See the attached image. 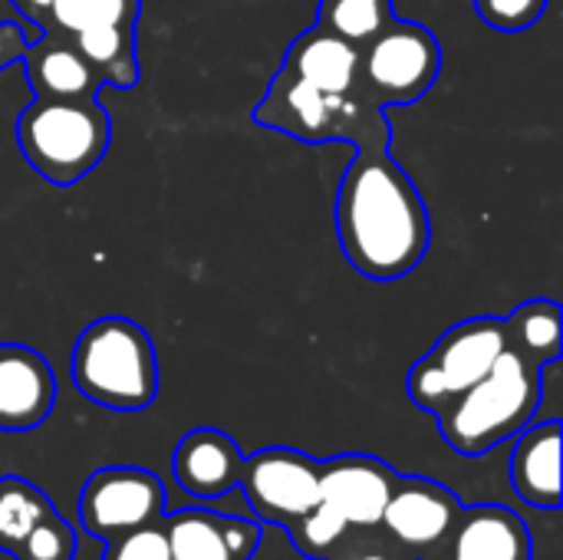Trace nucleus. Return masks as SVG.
Instances as JSON below:
<instances>
[{"mask_svg":"<svg viewBox=\"0 0 563 560\" xmlns=\"http://www.w3.org/2000/svg\"><path fill=\"white\" fill-rule=\"evenodd\" d=\"M336 231L346 261L369 281H399L429 251V215L409 175L386 149H360L350 162L340 198Z\"/></svg>","mask_w":563,"mask_h":560,"instance_id":"1","label":"nucleus"},{"mask_svg":"<svg viewBox=\"0 0 563 560\" xmlns=\"http://www.w3.org/2000/svg\"><path fill=\"white\" fill-rule=\"evenodd\" d=\"M541 393V366L508 347L478 383L435 413L439 432L459 455H485L531 426Z\"/></svg>","mask_w":563,"mask_h":560,"instance_id":"2","label":"nucleus"},{"mask_svg":"<svg viewBox=\"0 0 563 560\" xmlns=\"http://www.w3.org/2000/svg\"><path fill=\"white\" fill-rule=\"evenodd\" d=\"M73 383L102 409H148L158 393V363L148 333L125 317L92 320L73 347Z\"/></svg>","mask_w":563,"mask_h":560,"instance_id":"3","label":"nucleus"},{"mask_svg":"<svg viewBox=\"0 0 563 560\" xmlns=\"http://www.w3.org/2000/svg\"><path fill=\"white\" fill-rule=\"evenodd\" d=\"M254 119L267 129H280L303 142H356L360 149H386L389 122L383 106L373 102L363 86L353 92H323L287 69H280L254 109Z\"/></svg>","mask_w":563,"mask_h":560,"instance_id":"4","label":"nucleus"},{"mask_svg":"<svg viewBox=\"0 0 563 560\" xmlns=\"http://www.w3.org/2000/svg\"><path fill=\"white\" fill-rule=\"evenodd\" d=\"M16 142L49 185H73L109 149V116L96 99H36L16 122Z\"/></svg>","mask_w":563,"mask_h":560,"instance_id":"5","label":"nucleus"},{"mask_svg":"<svg viewBox=\"0 0 563 560\" xmlns=\"http://www.w3.org/2000/svg\"><path fill=\"white\" fill-rule=\"evenodd\" d=\"M505 350H508V333H505V320L498 317H475L452 327L449 333H442L432 353H426L409 370L406 380L409 399L435 416L449 399H455L462 389L478 383Z\"/></svg>","mask_w":563,"mask_h":560,"instance_id":"6","label":"nucleus"},{"mask_svg":"<svg viewBox=\"0 0 563 560\" xmlns=\"http://www.w3.org/2000/svg\"><path fill=\"white\" fill-rule=\"evenodd\" d=\"M442 69L439 40L412 20H389L366 46H360V86L379 102H416L432 89Z\"/></svg>","mask_w":563,"mask_h":560,"instance_id":"7","label":"nucleus"},{"mask_svg":"<svg viewBox=\"0 0 563 560\" xmlns=\"http://www.w3.org/2000/svg\"><path fill=\"white\" fill-rule=\"evenodd\" d=\"M238 488L261 525L290 528L300 515L320 505V462L307 452L271 446L244 459Z\"/></svg>","mask_w":563,"mask_h":560,"instance_id":"8","label":"nucleus"},{"mask_svg":"<svg viewBox=\"0 0 563 560\" xmlns=\"http://www.w3.org/2000/svg\"><path fill=\"white\" fill-rule=\"evenodd\" d=\"M165 512L162 479L148 469L112 465L86 479L79 492V521L96 538H119L125 531L158 525Z\"/></svg>","mask_w":563,"mask_h":560,"instance_id":"9","label":"nucleus"},{"mask_svg":"<svg viewBox=\"0 0 563 560\" xmlns=\"http://www.w3.org/2000/svg\"><path fill=\"white\" fill-rule=\"evenodd\" d=\"M396 479L376 455H336L320 462V502L333 505L356 531L379 528Z\"/></svg>","mask_w":563,"mask_h":560,"instance_id":"10","label":"nucleus"},{"mask_svg":"<svg viewBox=\"0 0 563 560\" xmlns=\"http://www.w3.org/2000/svg\"><path fill=\"white\" fill-rule=\"evenodd\" d=\"M462 515V502L439 482L399 475L383 512V528L406 548H435L449 538Z\"/></svg>","mask_w":563,"mask_h":560,"instance_id":"11","label":"nucleus"},{"mask_svg":"<svg viewBox=\"0 0 563 560\" xmlns=\"http://www.w3.org/2000/svg\"><path fill=\"white\" fill-rule=\"evenodd\" d=\"M162 521L172 560H251L264 538L261 521L208 508H181Z\"/></svg>","mask_w":563,"mask_h":560,"instance_id":"12","label":"nucleus"},{"mask_svg":"<svg viewBox=\"0 0 563 560\" xmlns=\"http://www.w3.org/2000/svg\"><path fill=\"white\" fill-rule=\"evenodd\" d=\"M56 403L49 363L30 347H0V432H30Z\"/></svg>","mask_w":563,"mask_h":560,"instance_id":"13","label":"nucleus"},{"mask_svg":"<svg viewBox=\"0 0 563 560\" xmlns=\"http://www.w3.org/2000/svg\"><path fill=\"white\" fill-rule=\"evenodd\" d=\"M241 469L244 455L238 442L221 429H191L188 436H181L172 455L175 482L185 495L201 502L231 495L241 482Z\"/></svg>","mask_w":563,"mask_h":560,"instance_id":"14","label":"nucleus"},{"mask_svg":"<svg viewBox=\"0 0 563 560\" xmlns=\"http://www.w3.org/2000/svg\"><path fill=\"white\" fill-rule=\"evenodd\" d=\"M452 538V560H531L534 541L525 518L505 505L462 508Z\"/></svg>","mask_w":563,"mask_h":560,"instance_id":"15","label":"nucleus"},{"mask_svg":"<svg viewBox=\"0 0 563 560\" xmlns=\"http://www.w3.org/2000/svg\"><path fill=\"white\" fill-rule=\"evenodd\" d=\"M511 452V485L515 495L541 512L561 508V422L525 426L515 436Z\"/></svg>","mask_w":563,"mask_h":560,"instance_id":"16","label":"nucleus"},{"mask_svg":"<svg viewBox=\"0 0 563 560\" xmlns=\"http://www.w3.org/2000/svg\"><path fill=\"white\" fill-rule=\"evenodd\" d=\"M23 66L36 99H96V92L102 89L99 73L59 30L26 46Z\"/></svg>","mask_w":563,"mask_h":560,"instance_id":"17","label":"nucleus"},{"mask_svg":"<svg viewBox=\"0 0 563 560\" xmlns=\"http://www.w3.org/2000/svg\"><path fill=\"white\" fill-rule=\"evenodd\" d=\"M280 69L323 92H353L360 89V46L313 26L290 43Z\"/></svg>","mask_w":563,"mask_h":560,"instance_id":"18","label":"nucleus"},{"mask_svg":"<svg viewBox=\"0 0 563 560\" xmlns=\"http://www.w3.org/2000/svg\"><path fill=\"white\" fill-rule=\"evenodd\" d=\"M66 36L82 53V59L99 73L102 86L129 89L135 83L139 63H135V30H132V23L82 26V30H73Z\"/></svg>","mask_w":563,"mask_h":560,"instance_id":"19","label":"nucleus"},{"mask_svg":"<svg viewBox=\"0 0 563 560\" xmlns=\"http://www.w3.org/2000/svg\"><path fill=\"white\" fill-rule=\"evenodd\" d=\"M508 347L534 366H548L561 356V307L554 300H528L505 320Z\"/></svg>","mask_w":563,"mask_h":560,"instance_id":"20","label":"nucleus"},{"mask_svg":"<svg viewBox=\"0 0 563 560\" xmlns=\"http://www.w3.org/2000/svg\"><path fill=\"white\" fill-rule=\"evenodd\" d=\"M53 512H56L53 502L33 482L20 475H3L0 479V551L13 554L20 541Z\"/></svg>","mask_w":563,"mask_h":560,"instance_id":"21","label":"nucleus"},{"mask_svg":"<svg viewBox=\"0 0 563 560\" xmlns=\"http://www.w3.org/2000/svg\"><path fill=\"white\" fill-rule=\"evenodd\" d=\"M389 20L393 0H320L317 26L353 46H366Z\"/></svg>","mask_w":563,"mask_h":560,"instance_id":"22","label":"nucleus"},{"mask_svg":"<svg viewBox=\"0 0 563 560\" xmlns=\"http://www.w3.org/2000/svg\"><path fill=\"white\" fill-rule=\"evenodd\" d=\"M135 17H139V0H53L46 30L73 33L102 23H135Z\"/></svg>","mask_w":563,"mask_h":560,"instance_id":"23","label":"nucleus"},{"mask_svg":"<svg viewBox=\"0 0 563 560\" xmlns=\"http://www.w3.org/2000/svg\"><path fill=\"white\" fill-rule=\"evenodd\" d=\"M350 531H353V528L346 525V518H343L333 505H327V502L313 505L307 515H300V518L287 528L294 548H297L303 558L313 560H327V554H330Z\"/></svg>","mask_w":563,"mask_h":560,"instance_id":"24","label":"nucleus"},{"mask_svg":"<svg viewBox=\"0 0 563 560\" xmlns=\"http://www.w3.org/2000/svg\"><path fill=\"white\" fill-rule=\"evenodd\" d=\"M16 560H73L76 558V535L73 528L53 512L43 518L13 551Z\"/></svg>","mask_w":563,"mask_h":560,"instance_id":"25","label":"nucleus"},{"mask_svg":"<svg viewBox=\"0 0 563 560\" xmlns=\"http://www.w3.org/2000/svg\"><path fill=\"white\" fill-rule=\"evenodd\" d=\"M544 7H548V0H475L478 17L501 33L528 30L531 23L541 20Z\"/></svg>","mask_w":563,"mask_h":560,"instance_id":"26","label":"nucleus"},{"mask_svg":"<svg viewBox=\"0 0 563 560\" xmlns=\"http://www.w3.org/2000/svg\"><path fill=\"white\" fill-rule=\"evenodd\" d=\"M102 560H172L162 521H158V525H145V528H135V531H125V535L112 538V541H109V548H106V558Z\"/></svg>","mask_w":563,"mask_h":560,"instance_id":"27","label":"nucleus"},{"mask_svg":"<svg viewBox=\"0 0 563 560\" xmlns=\"http://www.w3.org/2000/svg\"><path fill=\"white\" fill-rule=\"evenodd\" d=\"M327 560H396L386 548L369 541H350V535L327 554Z\"/></svg>","mask_w":563,"mask_h":560,"instance_id":"28","label":"nucleus"},{"mask_svg":"<svg viewBox=\"0 0 563 560\" xmlns=\"http://www.w3.org/2000/svg\"><path fill=\"white\" fill-rule=\"evenodd\" d=\"M23 50H26V36L20 33V26L3 23V26H0V66H3L7 59L20 56Z\"/></svg>","mask_w":563,"mask_h":560,"instance_id":"29","label":"nucleus"},{"mask_svg":"<svg viewBox=\"0 0 563 560\" xmlns=\"http://www.w3.org/2000/svg\"><path fill=\"white\" fill-rule=\"evenodd\" d=\"M30 23H36L40 30H46V17H49V3L53 0H10Z\"/></svg>","mask_w":563,"mask_h":560,"instance_id":"30","label":"nucleus"},{"mask_svg":"<svg viewBox=\"0 0 563 560\" xmlns=\"http://www.w3.org/2000/svg\"><path fill=\"white\" fill-rule=\"evenodd\" d=\"M416 560H426V558H416Z\"/></svg>","mask_w":563,"mask_h":560,"instance_id":"31","label":"nucleus"}]
</instances>
